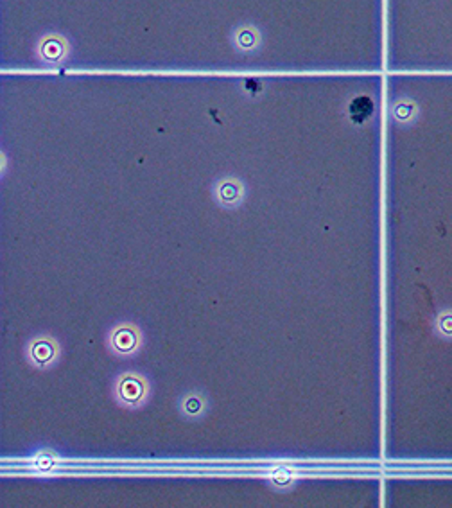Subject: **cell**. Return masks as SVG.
<instances>
[{"mask_svg":"<svg viewBox=\"0 0 452 508\" xmlns=\"http://www.w3.org/2000/svg\"><path fill=\"white\" fill-rule=\"evenodd\" d=\"M31 356L38 365H45L54 358V347L49 341H36L31 348Z\"/></svg>","mask_w":452,"mask_h":508,"instance_id":"obj_4","label":"cell"},{"mask_svg":"<svg viewBox=\"0 0 452 508\" xmlns=\"http://www.w3.org/2000/svg\"><path fill=\"white\" fill-rule=\"evenodd\" d=\"M113 347L117 348L118 352H131L133 348L137 347V332L131 329H118L115 330V334L112 338Z\"/></svg>","mask_w":452,"mask_h":508,"instance_id":"obj_3","label":"cell"},{"mask_svg":"<svg viewBox=\"0 0 452 508\" xmlns=\"http://www.w3.org/2000/svg\"><path fill=\"white\" fill-rule=\"evenodd\" d=\"M348 112L353 123H363L373 113V101L370 97H355L350 103Z\"/></svg>","mask_w":452,"mask_h":508,"instance_id":"obj_2","label":"cell"},{"mask_svg":"<svg viewBox=\"0 0 452 508\" xmlns=\"http://www.w3.org/2000/svg\"><path fill=\"white\" fill-rule=\"evenodd\" d=\"M185 408L190 411V413H196L199 408H201V402H199V399H196V397H192V399H188L187 402H185Z\"/></svg>","mask_w":452,"mask_h":508,"instance_id":"obj_5","label":"cell"},{"mask_svg":"<svg viewBox=\"0 0 452 508\" xmlns=\"http://www.w3.org/2000/svg\"><path fill=\"white\" fill-rule=\"evenodd\" d=\"M146 393V386L144 382L138 379V377L127 376L124 377L120 384H118V395L120 399L129 402V404H135V402H140L142 397Z\"/></svg>","mask_w":452,"mask_h":508,"instance_id":"obj_1","label":"cell"}]
</instances>
